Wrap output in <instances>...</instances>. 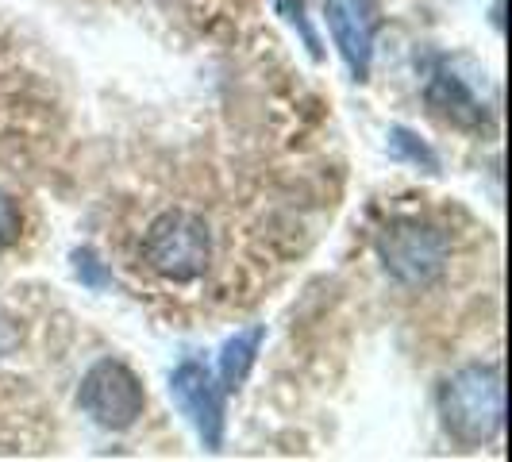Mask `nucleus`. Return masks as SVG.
<instances>
[{
  "instance_id": "obj_12",
  "label": "nucleus",
  "mask_w": 512,
  "mask_h": 462,
  "mask_svg": "<svg viewBox=\"0 0 512 462\" xmlns=\"http://www.w3.org/2000/svg\"><path fill=\"white\" fill-rule=\"evenodd\" d=\"M16 343H20V328H16V324H12V320L0 312V359H4V355H8Z\"/></svg>"
},
{
  "instance_id": "obj_9",
  "label": "nucleus",
  "mask_w": 512,
  "mask_h": 462,
  "mask_svg": "<svg viewBox=\"0 0 512 462\" xmlns=\"http://www.w3.org/2000/svg\"><path fill=\"white\" fill-rule=\"evenodd\" d=\"M389 147H393V154H397V158H409V162H416V166L424 162V170H432V174L439 170V158H436V154L428 151V147H424V143H420L416 135H409L405 128H393V131H389Z\"/></svg>"
},
{
  "instance_id": "obj_6",
  "label": "nucleus",
  "mask_w": 512,
  "mask_h": 462,
  "mask_svg": "<svg viewBox=\"0 0 512 462\" xmlns=\"http://www.w3.org/2000/svg\"><path fill=\"white\" fill-rule=\"evenodd\" d=\"M478 70L474 74H462L459 62H443L428 89H424V101L432 108V116H439L443 124L462 131H482L489 124V101L478 89Z\"/></svg>"
},
{
  "instance_id": "obj_10",
  "label": "nucleus",
  "mask_w": 512,
  "mask_h": 462,
  "mask_svg": "<svg viewBox=\"0 0 512 462\" xmlns=\"http://www.w3.org/2000/svg\"><path fill=\"white\" fill-rule=\"evenodd\" d=\"M20 228H24L20 208H16V201L0 189V251H8V247L20 239Z\"/></svg>"
},
{
  "instance_id": "obj_11",
  "label": "nucleus",
  "mask_w": 512,
  "mask_h": 462,
  "mask_svg": "<svg viewBox=\"0 0 512 462\" xmlns=\"http://www.w3.org/2000/svg\"><path fill=\"white\" fill-rule=\"evenodd\" d=\"M278 8L285 12V20L297 27L301 35H305V43H308V51H312V58H320V43H316V31L308 27V20H305V4L301 0H278Z\"/></svg>"
},
{
  "instance_id": "obj_3",
  "label": "nucleus",
  "mask_w": 512,
  "mask_h": 462,
  "mask_svg": "<svg viewBox=\"0 0 512 462\" xmlns=\"http://www.w3.org/2000/svg\"><path fill=\"white\" fill-rule=\"evenodd\" d=\"M378 258L385 274H393L401 285L424 289L447 270L451 262V239L443 228L420 220V216H397L378 231Z\"/></svg>"
},
{
  "instance_id": "obj_1",
  "label": "nucleus",
  "mask_w": 512,
  "mask_h": 462,
  "mask_svg": "<svg viewBox=\"0 0 512 462\" xmlns=\"http://www.w3.org/2000/svg\"><path fill=\"white\" fill-rule=\"evenodd\" d=\"M439 420L462 447H486L505 424V378L493 362H470L439 385Z\"/></svg>"
},
{
  "instance_id": "obj_4",
  "label": "nucleus",
  "mask_w": 512,
  "mask_h": 462,
  "mask_svg": "<svg viewBox=\"0 0 512 462\" xmlns=\"http://www.w3.org/2000/svg\"><path fill=\"white\" fill-rule=\"evenodd\" d=\"M77 401L108 432H128L131 424L143 416V409H147L143 382L135 378L131 366L116 359H101L89 366V374L81 378Z\"/></svg>"
},
{
  "instance_id": "obj_2",
  "label": "nucleus",
  "mask_w": 512,
  "mask_h": 462,
  "mask_svg": "<svg viewBox=\"0 0 512 462\" xmlns=\"http://www.w3.org/2000/svg\"><path fill=\"white\" fill-rule=\"evenodd\" d=\"M143 258L158 278L166 282H197L205 278L208 262H212V231L205 216L170 208L147 228L143 239Z\"/></svg>"
},
{
  "instance_id": "obj_7",
  "label": "nucleus",
  "mask_w": 512,
  "mask_h": 462,
  "mask_svg": "<svg viewBox=\"0 0 512 462\" xmlns=\"http://www.w3.org/2000/svg\"><path fill=\"white\" fill-rule=\"evenodd\" d=\"M382 24L378 0H328V27L339 47V58L355 81L370 77V58H374V35Z\"/></svg>"
},
{
  "instance_id": "obj_5",
  "label": "nucleus",
  "mask_w": 512,
  "mask_h": 462,
  "mask_svg": "<svg viewBox=\"0 0 512 462\" xmlns=\"http://www.w3.org/2000/svg\"><path fill=\"white\" fill-rule=\"evenodd\" d=\"M170 397L208 451H220L224 447V397H220L216 378L201 362H181L170 378Z\"/></svg>"
},
{
  "instance_id": "obj_8",
  "label": "nucleus",
  "mask_w": 512,
  "mask_h": 462,
  "mask_svg": "<svg viewBox=\"0 0 512 462\" xmlns=\"http://www.w3.org/2000/svg\"><path fill=\"white\" fill-rule=\"evenodd\" d=\"M262 339H266V328L255 324V328L235 332L228 343H224V351H220V389L235 393L239 385L247 382V374H251V366H255V359H258Z\"/></svg>"
}]
</instances>
